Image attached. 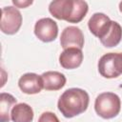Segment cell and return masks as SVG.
<instances>
[{
	"instance_id": "6da1fadb",
	"label": "cell",
	"mask_w": 122,
	"mask_h": 122,
	"mask_svg": "<svg viewBox=\"0 0 122 122\" xmlns=\"http://www.w3.org/2000/svg\"><path fill=\"white\" fill-rule=\"evenodd\" d=\"M90 96L85 90L71 88L66 90L58 99L57 108L66 118H72L84 112L89 106Z\"/></svg>"
},
{
	"instance_id": "7a4b0ae2",
	"label": "cell",
	"mask_w": 122,
	"mask_h": 122,
	"mask_svg": "<svg viewBox=\"0 0 122 122\" xmlns=\"http://www.w3.org/2000/svg\"><path fill=\"white\" fill-rule=\"evenodd\" d=\"M89 7L82 0H55L50 3L49 11L56 19L69 23H79L88 12Z\"/></svg>"
},
{
	"instance_id": "3957f363",
	"label": "cell",
	"mask_w": 122,
	"mask_h": 122,
	"mask_svg": "<svg viewBox=\"0 0 122 122\" xmlns=\"http://www.w3.org/2000/svg\"><path fill=\"white\" fill-rule=\"evenodd\" d=\"M121 109L119 96L111 92L100 93L94 102L95 112L104 119H111L118 115Z\"/></svg>"
},
{
	"instance_id": "277c9868",
	"label": "cell",
	"mask_w": 122,
	"mask_h": 122,
	"mask_svg": "<svg viewBox=\"0 0 122 122\" xmlns=\"http://www.w3.org/2000/svg\"><path fill=\"white\" fill-rule=\"evenodd\" d=\"M98 71L105 78H116L122 74V52H109L98 61Z\"/></svg>"
},
{
	"instance_id": "5b68a950",
	"label": "cell",
	"mask_w": 122,
	"mask_h": 122,
	"mask_svg": "<svg viewBox=\"0 0 122 122\" xmlns=\"http://www.w3.org/2000/svg\"><path fill=\"white\" fill-rule=\"evenodd\" d=\"M22 25V15L21 12L12 6L4 7L2 9V15L0 21L1 31L6 34L16 33Z\"/></svg>"
},
{
	"instance_id": "8992f818",
	"label": "cell",
	"mask_w": 122,
	"mask_h": 122,
	"mask_svg": "<svg viewBox=\"0 0 122 122\" xmlns=\"http://www.w3.org/2000/svg\"><path fill=\"white\" fill-rule=\"evenodd\" d=\"M34 34L42 42H51L58 35V26L51 18H41L34 25Z\"/></svg>"
},
{
	"instance_id": "52a82bcc",
	"label": "cell",
	"mask_w": 122,
	"mask_h": 122,
	"mask_svg": "<svg viewBox=\"0 0 122 122\" xmlns=\"http://www.w3.org/2000/svg\"><path fill=\"white\" fill-rule=\"evenodd\" d=\"M60 44L64 50L68 48L82 49L84 46V34L78 27L69 26L61 33Z\"/></svg>"
},
{
	"instance_id": "ba28073f",
	"label": "cell",
	"mask_w": 122,
	"mask_h": 122,
	"mask_svg": "<svg viewBox=\"0 0 122 122\" xmlns=\"http://www.w3.org/2000/svg\"><path fill=\"white\" fill-rule=\"evenodd\" d=\"M18 87L24 93L36 94L44 89V84L41 75L33 72H28L19 78Z\"/></svg>"
},
{
	"instance_id": "9c48e42d",
	"label": "cell",
	"mask_w": 122,
	"mask_h": 122,
	"mask_svg": "<svg viewBox=\"0 0 122 122\" xmlns=\"http://www.w3.org/2000/svg\"><path fill=\"white\" fill-rule=\"evenodd\" d=\"M112 20L105 13L95 12L92 15L88 22L90 31L99 39H101L111 26Z\"/></svg>"
},
{
	"instance_id": "30bf717a",
	"label": "cell",
	"mask_w": 122,
	"mask_h": 122,
	"mask_svg": "<svg viewBox=\"0 0 122 122\" xmlns=\"http://www.w3.org/2000/svg\"><path fill=\"white\" fill-rule=\"evenodd\" d=\"M83 61V52L78 48L65 49L59 55V63L61 67L66 70H72L78 68Z\"/></svg>"
},
{
	"instance_id": "8fae6325",
	"label": "cell",
	"mask_w": 122,
	"mask_h": 122,
	"mask_svg": "<svg viewBox=\"0 0 122 122\" xmlns=\"http://www.w3.org/2000/svg\"><path fill=\"white\" fill-rule=\"evenodd\" d=\"M44 89L46 91H58L66 85V76L55 71H49L44 72L42 75Z\"/></svg>"
},
{
	"instance_id": "7c38bea8",
	"label": "cell",
	"mask_w": 122,
	"mask_h": 122,
	"mask_svg": "<svg viewBox=\"0 0 122 122\" xmlns=\"http://www.w3.org/2000/svg\"><path fill=\"white\" fill-rule=\"evenodd\" d=\"M122 39V28L121 26L115 22L112 21L111 26L105 35L99 39L101 44L106 48H112L117 46Z\"/></svg>"
},
{
	"instance_id": "4fadbf2b",
	"label": "cell",
	"mask_w": 122,
	"mask_h": 122,
	"mask_svg": "<svg viewBox=\"0 0 122 122\" xmlns=\"http://www.w3.org/2000/svg\"><path fill=\"white\" fill-rule=\"evenodd\" d=\"M33 115L32 108L27 103H18L10 111V119L13 122H31Z\"/></svg>"
},
{
	"instance_id": "5bb4252c",
	"label": "cell",
	"mask_w": 122,
	"mask_h": 122,
	"mask_svg": "<svg viewBox=\"0 0 122 122\" xmlns=\"http://www.w3.org/2000/svg\"><path fill=\"white\" fill-rule=\"evenodd\" d=\"M17 99L10 93L1 92L0 94V121L10 122V111L13 105H16Z\"/></svg>"
},
{
	"instance_id": "9a60e30c",
	"label": "cell",
	"mask_w": 122,
	"mask_h": 122,
	"mask_svg": "<svg viewBox=\"0 0 122 122\" xmlns=\"http://www.w3.org/2000/svg\"><path fill=\"white\" fill-rule=\"evenodd\" d=\"M38 122H60V121L55 113L51 112H45L38 118Z\"/></svg>"
},
{
	"instance_id": "2e32d148",
	"label": "cell",
	"mask_w": 122,
	"mask_h": 122,
	"mask_svg": "<svg viewBox=\"0 0 122 122\" xmlns=\"http://www.w3.org/2000/svg\"><path fill=\"white\" fill-rule=\"evenodd\" d=\"M12 3H13V5H15V7L24 9V8H27L28 6L31 5L32 4V1L31 0L30 1H17V0H13Z\"/></svg>"
},
{
	"instance_id": "e0dca14e",
	"label": "cell",
	"mask_w": 122,
	"mask_h": 122,
	"mask_svg": "<svg viewBox=\"0 0 122 122\" xmlns=\"http://www.w3.org/2000/svg\"><path fill=\"white\" fill-rule=\"evenodd\" d=\"M119 10L122 12V2H120V3H119Z\"/></svg>"
}]
</instances>
